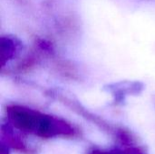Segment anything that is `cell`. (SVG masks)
Wrapping results in <instances>:
<instances>
[{
    "label": "cell",
    "instance_id": "cell-3",
    "mask_svg": "<svg viewBox=\"0 0 155 154\" xmlns=\"http://www.w3.org/2000/svg\"><path fill=\"white\" fill-rule=\"evenodd\" d=\"M89 154H145L143 150L138 147H128L125 149H117L112 151H100L94 150Z\"/></svg>",
    "mask_w": 155,
    "mask_h": 154
},
{
    "label": "cell",
    "instance_id": "cell-5",
    "mask_svg": "<svg viewBox=\"0 0 155 154\" xmlns=\"http://www.w3.org/2000/svg\"><path fill=\"white\" fill-rule=\"evenodd\" d=\"M8 147L9 146L5 143L2 142L1 143V154H8Z\"/></svg>",
    "mask_w": 155,
    "mask_h": 154
},
{
    "label": "cell",
    "instance_id": "cell-2",
    "mask_svg": "<svg viewBox=\"0 0 155 154\" xmlns=\"http://www.w3.org/2000/svg\"><path fill=\"white\" fill-rule=\"evenodd\" d=\"M2 133H3V137L5 140L4 143H5L9 147L16 151H19L23 153H32V152L28 150V148L25 146L22 139L19 136L15 135L13 130L9 126H4L2 129Z\"/></svg>",
    "mask_w": 155,
    "mask_h": 154
},
{
    "label": "cell",
    "instance_id": "cell-4",
    "mask_svg": "<svg viewBox=\"0 0 155 154\" xmlns=\"http://www.w3.org/2000/svg\"><path fill=\"white\" fill-rule=\"evenodd\" d=\"M117 137H118V140L124 145H131L132 143L134 142L132 135H130V133H128L124 130H119L117 132Z\"/></svg>",
    "mask_w": 155,
    "mask_h": 154
},
{
    "label": "cell",
    "instance_id": "cell-1",
    "mask_svg": "<svg viewBox=\"0 0 155 154\" xmlns=\"http://www.w3.org/2000/svg\"><path fill=\"white\" fill-rule=\"evenodd\" d=\"M7 113L8 118L15 128L38 137L42 135L47 122L46 114L19 106L9 107Z\"/></svg>",
    "mask_w": 155,
    "mask_h": 154
}]
</instances>
